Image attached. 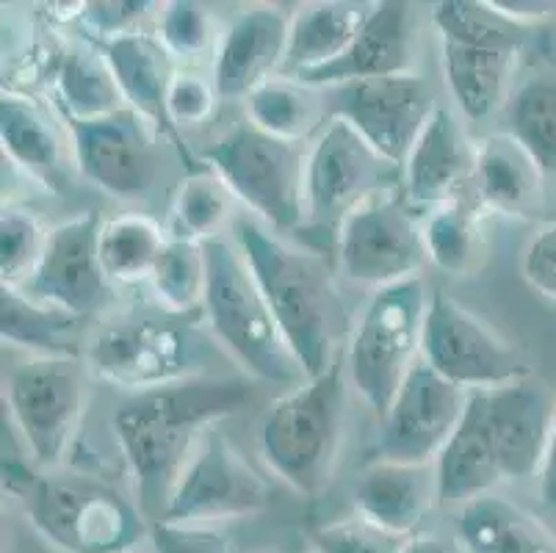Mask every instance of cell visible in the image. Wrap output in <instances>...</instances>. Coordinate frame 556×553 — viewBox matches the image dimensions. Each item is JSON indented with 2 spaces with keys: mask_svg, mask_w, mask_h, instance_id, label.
Returning <instances> with one entry per match:
<instances>
[{
  "mask_svg": "<svg viewBox=\"0 0 556 553\" xmlns=\"http://www.w3.org/2000/svg\"><path fill=\"white\" fill-rule=\"evenodd\" d=\"M55 95L62 100L70 120H100L119 109H128L105 53H98L86 45L67 50L59 61Z\"/></svg>",
  "mask_w": 556,
  "mask_h": 553,
  "instance_id": "obj_31",
  "label": "cell"
},
{
  "mask_svg": "<svg viewBox=\"0 0 556 553\" xmlns=\"http://www.w3.org/2000/svg\"><path fill=\"white\" fill-rule=\"evenodd\" d=\"M386 166L391 164L379 159L352 125L332 116L318 128L305 159V216L341 225L377 194Z\"/></svg>",
  "mask_w": 556,
  "mask_h": 553,
  "instance_id": "obj_18",
  "label": "cell"
},
{
  "mask_svg": "<svg viewBox=\"0 0 556 553\" xmlns=\"http://www.w3.org/2000/svg\"><path fill=\"white\" fill-rule=\"evenodd\" d=\"M208 255V291L205 316L222 347L263 382H305L300 360L288 347L286 335L252 277L244 255L232 238L205 243Z\"/></svg>",
  "mask_w": 556,
  "mask_h": 553,
  "instance_id": "obj_6",
  "label": "cell"
},
{
  "mask_svg": "<svg viewBox=\"0 0 556 553\" xmlns=\"http://www.w3.org/2000/svg\"><path fill=\"white\" fill-rule=\"evenodd\" d=\"M305 159L300 147L250 122L202 150V161H208L230 194L280 232L305 219Z\"/></svg>",
  "mask_w": 556,
  "mask_h": 553,
  "instance_id": "obj_8",
  "label": "cell"
},
{
  "mask_svg": "<svg viewBox=\"0 0 556 553\" xmlns=\"http://www.w3.org/2000/svg\"><path fill=\"white\" fill-rule=\"evenodd\" d=\"M346 365L336 360L263 413L257 432L263 463L307 499L332 479L346 418Z\"/></svg>",
  "mask_w": 556,
  "mask_h": 553,
  "instance_id": "obj_3",
  "label": "cell"
},
{
  "mask_svg": "<svg viewBox=\"0 0 556 553\" xmlns=\"http://www.w3.org/2000/svg\"><path fill=\"white\" fill-rule=\"evenodd\" d=\"M232 216V194L216 172L191 169L172 200V238L208 243L222 238Z\"/></svg>",
  "mask_w": 556,
  "mask_h": 553,
  "instance_id": "obj_35",
  "label": "cell"
},
{
  "mask_svg": "<svg viewBox=\"0 0 556 553\" xmlns=\"http://www.w3.org/2000/svg\"><path fill=\"white\" fill-rule=\"evenodd\" d=\"M105 59H109L111 70L123 100L130 111L148 122L155 136H172L184 150L186 161L191 164L189 152L180 144L178 128L172 125L169 111H166V95H169L172 84V55L166 53L159 37L150 34H128L114 42L105 45Z\"/></svg>",
  "mask_w": 556,
  "mask_h": 553,
  "instance_id": "obj_25",
  "label": "cell"
},
{
  "mask_svg": "<svg viewBox=\"0 0 556 553\" xmlns=\"http://www.w3.org/2000/svg\"><path fill=\"white\" fill-rule=\"evenodd\" d=\"M271 490L219 429H211L191 454L164 512V524L214 526L269 506ZM159 520V524H161Z\"/></svg>",
  "mask_w": 556,
  "mask_h": 553,
  "instance_id": "obj_12",
  "label": "cell"
},
{
  "mask_svg": "<svg viewBox=\"0 0 556 553\" xmlns=\"http://www.w3.org/2000/svg\"><path fill=\"white\" fill-rule=\"evenodd\" d=\"M250 385L232 379H184L139 393L114 413V435L134 474L139 510L159 524L200 440L214 424L244 410Z\"/></svg>",
  "mask_w": 556,
  "mask_h": 553,
  "instance_id": "obj_1",
  "label": "cell"
},
{
  "mask_svg": "<svg viewBox=\"0 0 556 553\" xmlns=\"http://www.w3.org/2000/svg\"><path fill=\"white\" fill-rule=\"evenodd\" d=\"M368 9L371 7L346 3V0H321L296 9L291 14V37H288L282 75L300 78L336 61L357 37Z\"/></svg>",
  "mask_w": 556,
  "mask_h": 553,
  "instance_id": "obj_28",
  "label": "cell"
},
{
  "mask_svg": "<svg viewBox=\"0 0 556 553\" xmlns=\"http://www.w3.org/2000/svg\"><path fill=\"white\" fill-rule=\"evenodd\" d=\"M169 232L161 230L144 213H123L103 222L100 230V263L111 282H150L155 263L164 252Z\"/></svg>",
  "mask_w": 556,
  "mask_h": 553,
  "instance_id": "obj_32",
  "label": "cell"
},
{
  "mask_svg": "<svg viewBox=\"0 0 556 553\" xmlns=\"http://www.w3.org/2000/svg\"><path fill=\"white\" fill-rule=\"evenodd\" d=\"M42 222L28 208H3L0 216V277L3 286L23 288L48 243Z\"/></svg>",
  "mask_w": 556,
  "mask_h": 553,
  "instance_id": "obj_38",
  "label": "cell"
},
{
  "mask_svg": "<svg viewBox=\"0 0 556 553\" xmlns=\"http://www.w3.org/2000/svg\"><path fill=\"white\" fill-rule=\"evenodd\" d=\"M424 263L421 225L399 197H368L338 227V266L355 286H402L418 280Z\"/></svg>",
  "mask_w": 556,
  "mask_h": 553,
  "instance_id": "obj_11",
  "label": "cell"
},
{
  "mask_svg": "<svg viewBox=\"0 0 556 553\" xmlns=\"http://www.w3.org/2000/svg\"><path fill=\"white\" fill-rule=\"evenodd\" d=\"M313 553H399L407 537L388 535L361 515L318 526L313 531Z\"/></svg>",
  "mask_w": 556,
  "mask_h": 553,
  "instance_id": "obj_40",
  "label": "cell"
},
{
  "mask_svg": "<svg viewBox=\"0 0 556 553\" xmlns=\"http://www.w3.org/2000/svg\"><path fill=\"white\" fill-rule=\"evenodd\" d=\"M399 553H448L446 542L438 535H427V531H418V535L407 537Z\"/></svg>",
  "mask_w": 556,
  "mask_h": 553,
  "instance_id": "obj_46",
  "label": "cell"
},
{
  "mask_svg": "<svg viewBox=\"0 0 556 553\" xmlns=\"http://www.w3.org/2000/svg\"><path fill=\"white\" fill-rule=\"evenodd\" d=\"M86 357L94 377L139 395L191 379L197 343L184 327L136 318L100 329Z\"/></svg>",
  "mask_w": 556,
  "mask_h": 553,
  "instance_id": "obj_13",
  "label": "cell"
},
{
  "mask_svg": "<svg viewBox=\"0 0 556 553\" xmlns=\"http://www.w3.org/2000/svg\"><path fill=\"white\" fill-rule=\"evenodd\" d=\"M7 476L25 517L45 542L62 553H128L150 524L139 506L114 487L86 476Z\"/></svg>",
  "mask_w": 556,
  "mask_h": 553,
  "instance_id": "obj_4",
  "label": "cell"
},
{
  "mask_svg": "<svg viewBox=\"0 0 556 553\" xmlns=\"http://www.w3.org/2000/svg\"><path fill=\"white\" fill-rule=\"evenodd\" d=\"M291 37V14L280 7H250L230 20L214 55V80L222 100H247L257 86L282 73Z\"/></svg>",
  "mask_w": 556,
  "mask_h": 553,
  "instance_id": "obj_19",
  "label": "cell"
},
{
  "mask_svg": "<svg viewBox=\"0 0 556 553\" xmlns=\"http://www.w3.org/2000/svg\"><path fill=\"white\" fill-rule=\"evenodd\" d=\"M150 545L153 553H230V542L214 526H180L164 520L150 526Z\"/></svg>",
  "mask_w": 556,
  "mask_h": 553,
  "instance_id": "obj_43",
  "label": "cell"
},
{
  "mask_svg": "<svg viewBox=\"0 0 556 553\" xmlns=\"http://www.w3.org/2000/svg\"><path fill=\"white\" fill-rule=\"evenodd\" d=\"M473 186L484 208L526 216L540 205L543 172L509 134H495L473 147Z\"/></svg>",
  "mask_w": 556,
  "mask_h": 553,
  "instance_id": "obj_27",
  "label": "cell"
},
{
  "mask_svg": "<svg viewBox=\"0 0 556 553\" xmlns=\"http://www.w3.org/2000/svg\"><path fill=\"white\" fill-rule=\"evenodd\" d=\"M432 111V91L413 73L336 86L332 98V116L352 125L391 166L407 161Z\"/></svg>",
  "mask_w": 556,
  "mask_h": 553,
  "instance_id": "obj_14",
  "label": "cell"
},
{
  "mask_svg": "<svg viewBox=\"0 0 556 553\" xmlns=\"http://www.w3.org/2000/svg\"><path fill=\"white\" fill-rule=\"evenodd\" d=\"M538 476H540V501H543V506L551 512V515H556V415H554V426H551V438H548V445H545L543 465H540Z\"/></svg>",
  "mask_w": 556,
  "mask_h": 553,
  "instance_id": "obj_45",
  "label": "cell"
},
{
  "mask_svg": "<svg viewBox=\"0 0 556 553\" xmlns=\"http://www.w3.org/2000/svg\"><path fill=\"white\" fill-rule=\"evenodd\" d=\"M159 304L175 316L205 307V291H208V255L205 243L172 238L166 241L153 274H150Z\"/></svg>",
  "mask_w": 556,
  "mask_h": 553,
  "instance_id": "obj_36",
  "label": "cell"
},
{
  "mask_svg": "<svg viewBox=\"0 0 556 553\" xmlns=\"http://www.w3.org/2000/svg\"><path fill=\"white\" fill-rule=\"evenodd\" d=\"M507 134L523 147L543 177H556V78L534 75L509 98Z\"/></svg>",
  "mask_w": 556,
  "mask_h": 553,
  "instance_id": "obj_33",
  "label": "cell"
},
{
  "mask_svg": "<svg viewBox=\"0 0 556 553\" xmlns=\"http://www.w3.org/2000/svg\"><path fill=\"white\" fill-rule=\"evenodd\" d=\"M159 42L172 59L194 61L205 55L214 45V23L208 9L191 0L166 3L159 23Z\"/></svg>",
  "mask_w": 556,
  "mask_h": 553,
  "instance_id": "obj_39",
  "label": "cell"
},
{
  "mask_svg": "<svg viewBox=\"0 0 556 553\" xmlns=\"http://www.w3.org/2000/svg\"><path fill=\"white\" fill-rule=\"evenodd\" d=\"M429 297L421 280L382 288L366 304L346 349L349 385L382 418L421 352Z\"/></svg>",
  "mask_w": 556,
  "mask_h": 553,
  "instance_id": "obj_7",
  "label": "cell"
},
{
  "mask_svg": "<svg viewBox=\"0 0 556 553\" xmlns=\"http://www.w3.org/2000/svg\"><path fill=\"white\" fill-rule=\"evenodd\" d=\"M150 9H155V3H139V0H98V3H86L78 17L89 34H94L98 39H105V45H109L119 37H128V34H139L136 25L148 17Z\"/></svg>",
  "mask_w": 556,
  "mask_h": 553,
  "instance_id": "obj_42",
  "label": "cell"
},
{
  "mask_svg": "<svg viewBox=\"0 0 556 553\" xmlns=\"http://www.w3.org/2000/svg\"><path fill=\"white\" fill-rule=\"evenodd\" d=\"M421 360L443 379L471 393L532 377L518 349L443 288L429 293Z\"/></svg>",
  "mask_w": 556,
  "mask_h": 553,
  "instance_id": "obj_10",
  "label": "cell"
},
{
  "mask_svg": "<svg viewBox=\"0 0 556 553\" xmlns=\"http://www.w3.org/2000/svg\"><path fill=\"white\" fill-rule=\"evenodd\" d=\"M266 553H286V551H266Z\"/></svg>",
  "mask_w": 556,
  "mask_h": 553,
  "instance_id": "obj_47",
  "label": "cell"
},
{
  "mask_svg": "<svg viewBox=\"0 0 556 553\" xmlns=\"http://www.w3.org/2000/svg\"><path fill=\"white\" fill-rule=\"evenodd\" d=\"M100 230L103 219L94 211L55 225L37 268L20 291L78 318L98 313L111 297V280L100 263Z\"/></svg>",
  "mask_w": 556,
  "mask_h": 553,
  "instance_id": "obj_16",
  "label": "cell"
},
{
  "mask_svg": "<svg viewBox=\"0 0 556 553\" xmlns=\"http://www.w3.org/2000/svg\"><path fill=\"white\" fill-rule=\"evenodd\" d=\"M80 322L67 311L37 302L20 288L0 291V335L31 357H78Z\"/></svg>",
  "mask_w": 556,
  "mask_h": 553,
  "instance_id": "obj_30",
  "label": "cell"
},
{
  "mask_svg": "<svg viewBox=\"0 0 556 553\" xmlns=\"http://www.w3.org/2000/svg\"><path fill=\"white\" fill-rule=\"evenodd\" d=\"M465 553H556V540L538 517L498 495H488L457 515Z\"/></svg>",
  "mask_w": 556,
  "mask_h": 553,
  "instance_id": "obj_29",
  "label": "cell"
},
{
  "mask_svg": "<svg viewBox=\"0 0 556 553\" xmlns=\"http://www.w3.org/2000/svg\"><path fill=\"white\" fill-rule=\"evenodd\" d=\"M128 553H144V551H128Z\"/></svg>",
  "mask_w": 556,
  "mask_h": 553,
  "instance_id": "obj_48",
  "label": "cell"
},
{
  "mask_svg": "<svg viewBox=\"0 0 556 553\" xmlns=\"http://www.w3.org/2000/svg\"><path fill=\"white\" fill-rule=\"evenodd\" d=\"M12 415L31 460L55 468L67 460L86 410V382L78 357H28L7 377Z\"/></svg>",
  "mask_w": 556,
  "mask_h": 553,
  "instance_id": "obj_9",
  "label": "cell"
},
{
  "mask_svg": "<svg viewBox=\"0 0 556 553\" xmlns=\"http://www.w3.org/2000/svg\"><path fill=\"white\" fill-rule=\"evenodd\" d=\"M432 25L454 103L468 120H488L507 98L529 25L509 20L493 0H443L434 7Z\"/></svg>",
  "mask_w": 556,
  "mask_h": 553,
  "instance_id": "obj_5",
  "label": "cell"
},
{
  "mask_svg": "<svg viewBox=\"0 0 556 553\" xmlns=\"http://www.w3.org/2000/svg\"><path fill=\"white\" fill-rule=\"evenodd\" d=\"M247 116L252 128L296 144L318 128L321 105L311 86L294 78H271L247 98Z\"/></svg>",
  "mask_w": 556,
  "mask_h": 553,
  "instance_id": "obj_34",
  "label": "cell"
},
{
  "mask_svg": "<svg viewBox=\"0 0 556 553\" xmlns=\"http://www.w3.org/2000/svg\"><path fill=\"white\" fill-rule=\"evenodd\" d=\"M421 232L427 261L448 274H465L471 268L477 255V216L463 197L432 208Z\"/></svg>",
  "mask_w": 556,
  "mask_h": 553,
  "instance_id": "obj_37",
  "label": "cell"
},
{
  "mask_svg": "<svg viewBox=\"0 0 556 553\" xmlns=\"http://www.w3.org/2000/svg\"><path fill=\"white\" fill-rule=\"evenodd\" d=\"M413 64V12L404 0H382L368 9V17L346 50L327 67L300 75L311 89H336L355 80L407 75Z\"/></svg>",
  "mask_w": 556,
  "mask_h": 553,
  "instance_id": "obj_20",
  "label": "cell"
},
{
  "mask_svg": "<svg viewBox=\"0 0 556 553\" xmlns=\"http://www.w3.org/2000/svg\"><path fill=\"white\" fill-rule=\"evenodd\" d=\"M73 159L80 175L116 200H139L155 180V130L136 111L100 120H70Z\"/></svg>",
  "mask_w": 556,
  "mask_h": 553,
  "instance_id": "obj_17",
  "label": "cell"
},
{
  "mask_svg": "<svg viewBox=\"0 0 556 553\" xmlns=\"http://www.w3.org/2000/svg\"><path fill=\"white\" fill-rule=\"evenodd\" d=\"M0 144L3 155L48 189H62L67 159L59 130L42 105L25 95L7 91L0 100Z\"/></svg>",
  "mask_w": 556,
  "mask_h": 553,
  "instance_id": "obj_26",
  "label": "cell"
},
{
  "mask_svg": "<svg viewBox=\"0 0 556 553\" xmlns=\"http://www.w3.org/2000/svg\"><path fill=\"white\" fill-rule=\"evenodd\" d=\"M219 91H216L214 80H205L202 75L191 73V70H178L172 75L169 95H166V111L175 128L180 125H200L214 114L216 103H219Z\"/></svg>",
  "mask_w": 556,
  "mask_h": 553,
  "instance_id": "obj_41",
  "label": "cell"
},
{
  "mask_svg": "<svg viewBox=\"0 0 556 553\" xmlns=\"http://www.w3.org/2000/svg\"><path fill=\"white\" fill-rule=\"evenodd\" d=\"M432 468L434 485H438V506L465 510L473 501L493 495V487L504 479V474L488 424L484 390L468 395L463 418Z\"/></svg>",
  "mask_w": 556,
  "mask_h": 553,
  "instance_id": "obj_22",
  "label": "cell"
},
{
  "mask_svg": "<svg viewBox=\"0 0 556 553\" xmlns=\"http://www.w3.org/2000/svg\"><path fill=\"white\" fill-rule=\"evenodd\" d=\"M473 175V147L465 141L459 122L443 105H434L404 161V191L416 205L438 208L459 197Z\"/></svg>",
  "mask_w": 556,
  "mask_h": 553,
  "instance_id": "obj_23",
  "label": "cell"
},
{
  "mask_svg": "<svg viewBox=\"0 0 556 553\" xmlns=\"http://www.w3.org/2000/svg\"><path fill=\"white\" fill-rule=\"evenodd\" d=\"M520 272L540 297L556 302V222L538 227V232L529 238L520 255Z\"/></svg>",
  "mask_w": 556,
  "mask_h": 553,
  "instance_id": "obj_44",
  "label": "cell"
},
{
  "mask_svg": "<svg viewBox=\"0 0 556 553\" xmlns=\"http://www.w3.org/2000/svg\"><path fill=\"white\" fill-rule=\"evenodd\" d=\"M484 399L504 479H529L538 474L556 415L548 388L534 377H523L484 390Z\"/></svg>",
  "mask_w": 556,
  "mask_h": 553,
  "instance_id": "obj_21",
  "label": "cell"
},
{
  "mask_svg": "<svg viewBox=\"0 0 556 553\" xmlns=\"http://www.w3.org/2000/svg\"><path fill=\"white\" fill-rule=\"evenodd\" d=\"M468 390L457 388L418 360L388 413L382 415L379 454L404 465H432L457 429L468 404Z\"/></svg>",
  "mask_w": 556,
  "mask_h": 553,
  "instance_id": "obj_15",
  "label": "cell"
},
{
  "mask_svg": "<svg viewBox=\"0 0 556 553\" xmlns=\"http://www.w3.org/2000/svg\"><path fill=\"white\" fill-rule=\"evenodd\" d=\"M438 504L432 465H404L379 460L355 485L357 515L396 537L418 535V526Z\"/></svg>",
  "mask_w": 556,
  "mask_h": 553,
  "instance_id": "obj_24",
  "label": "cell"
},
{
  "mask_svg": "<svg viewBox=\"0 0 556 553\" xmlns=\"http://www.w3.org/2000/svg\"><path fill=\"white\" fill-rule=\"evenodd\" d=\"M232 241L244 255L305 377L325 374L338 360V338L349 324L330 268L321 257L291 247L252 216L232 219Z\"/></svg>",
  "mask_w": 556,
  "mask_h": 553,
  "instance_id": "obj_2",
  "label": "cell"
}]
</instances>
